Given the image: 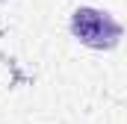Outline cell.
Masks as SVG:
<instances>
[{"mask_svg": "<svg viewBox=\"0 0 127 124\" xmlns=\"http://www.w3.org/2000/svg\"><path fill=\"white\" fill-rule=\"evenodd\" d=\"M71 32H74L83 44H89V47H95V50H109V47H115L118 38H121V24H118L109 12L83 6V9H77L74 18H71Z\"/></svg>", "mask_w": 127, "mask_h": 124, "instance_id": "cell-1", "label": "cell"}]
</instances>
